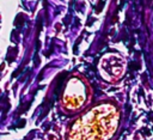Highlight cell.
<instances>
[{
    "instance_id": "cell-1",
    "label": "cell",
    "mask_w": 153,
    "mask_h": 140,
    "mask_svg": "<svg viewBox=\"0 0 153 140\" xmlns=\"http://www.w3.org/2000/svg\"><path fill=\"white\" fill-rule=\"evenodd\" d=\"M121 111L115 103H99L80 115L68 130V140H109L117 130Z\"/></svg>"
},
{
    "instance_id": "cell-2",
    "label": "cell",
    "mask_w": 153,
    "mask_h": 140,
    "mask_svg": "<svg viewBox=\"0 0 153 140\" xmlns=\"http://www.w3.org/2000/svg\"><path fill=\"white\" fill-rule=\"evenodd\" d=\"M91 97V91L87 81L79 77L73 75L68 79L61 96V106L67 112H75L86 106Z\"/></svg>"
},
{
    "instance_id": "cell-3",
    "label": "cell",
    "mask_w": 153,
    "mask_h": 140,
    "mask_svg": "<svg viewBox=\"0 0 153 140\" xmlns=\"http://www.w3.org/2000/svg\"><path fill=\"white\" fill-rule=\"evenodd\" d=\"M98 72L104 80L116 83L126 72V60L118 53H106L98 62Z\"/></svg>"
}]
</instances>
